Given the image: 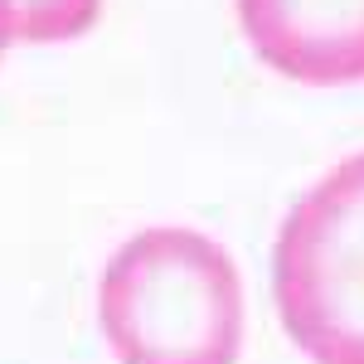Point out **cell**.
<instances>
[{
	"mask_svg": "<svg viewBox=\"0 0 364 364\" xmlns=\"http://www.w3.org/2000/svg\"><path fill=\"white\" fill-rule=\"evenodd\" d=\"M97 321L122 364H238L243 277L199 228H141L102 267Z\"/></svg>",
	"mask_w": 364,
	"mask_h": 364,
	"instance_id": "6da1fadb",
	"label": "cell"
},
{
	"mask_svg": "<svg viewBox=\"0 0 364 364\" xmlns=\"http://www.w3.org/2000/svg\"><path fill=\"white\" fill-rule=\"evenodd\" d=\"M272 306L311 364H364V151L287 209L272 248Z\"/></svg>",
	"mask_w": 364,
	"mask_h": 364,
	"instance_id": "7a4b0ae2",
	"label": "cell"
},
{
	"mask_svg": "<svg viewBox=\"0 0 364 364\" xmlns=\"http://www.w3.org/2000/svg\"><path fill=\"white\" fill-rule=\"evenodd\" d=\"M233 10L272 73L301 87L364 83V0H233Z\"/></svg>",
	"mask_w": 364,
	"mask_h": 364,
	"instance_id": "3957f363",
	"label": "cell"
},
{
	"mask_svg": "<svg viewBox=\"0 0 364 364\" xmlns=\"http://www.w3.org/2000/svg\"><path fill=\"white\" fill-rule=\"evenodd\" d=\"M10 44H68L102 20V0H0Z\"/></svg>",
	"mask_w": 364,
	"mask_h": 364,
	"instance_id": "277c9868",
	"label": "cell"
},
{
	"mask_svg": "<svg viewBox=\"0 0 364 364\" xmlns=\"http://www.w3.org/2000/svg\"><path fill=\"white\" fill-rule=\"evenodd\" d=\"M5 49H10V34H5V15H0V58H5Z\"/></svg>",
	"mask_w": 364,
	"mask_h": 364,
	"instance_id": "5b68a950",
	"label": "cell"
}]
</instances>
